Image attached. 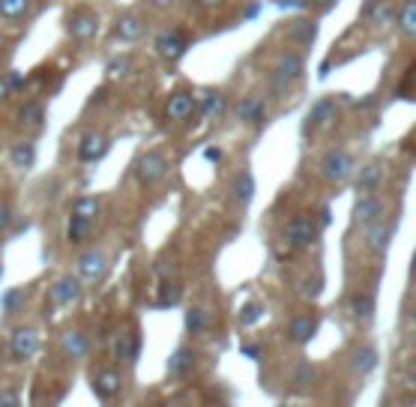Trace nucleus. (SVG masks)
<instances>
[{
	"instance_id": "nucleus-26",
	"label": "nucleus",
	"mask_w": 416,
	"mask_h": 407,
	"mask_svg": "<svg viewBox=\"0 0 416 407\" xmlns=\"http://www.w3.org/2000/svg\"><path fill=\"white\" fill-rule=\"evenodd\" d=\"M231 192H234L237 204H243V207H246V204L251 201V195H255V177H251L249 171H239V174L234 177Z\"/></svg>"
},
{
	"instance_id": "nucleus-51",
	"label": "nucleus",
	"mask_w": 416,
	"mask_h": 407,
	"mask_svg": "<svg viewBox=\"0 0 416 407\" xmlns=\"http://www.w3.org/2000/svg\"><path fill=\"white\" fill-rule=\"evenodd\" d=\"M314 4H318V6H333L335 0H314Z\"/></svg>"
},
{
	"instance_id": "nucleus-28",
	"label": "nucleus",
	"mask_w": 416,
	"mask_h": 407,
	"mask_svg": "<svg viewBox=\"0 0 416 407\" xmlns=\"http://www.w3.org/2000/svg\"><path fill=\"white\" fill-rule=\"evenodd\" d=\"M42 117H45V111H42L40 102H24V105L18 108V120L24 126H33V129H40L42 126Z\"/></svg>"
},
{
	"instance_id": "nucleus-25",
	"label": "nucleus",
	"mask_w": 416,
	"mask_h": 407,
	"mask_svg": "<svg viewBox=\"0 0 416 407\" xmlns=\"http://www.w3.org/2000/svg\"><path fill=\"white\" fill-rule=\"evenodd\" d=\"M210 329V312L201 309V305H192V309L186 312V333L189 336H201Z\"/></svg>"
},
{
	"instance_id": "nucleus-4",
	"label": "nucleus",
	"mask_w": 416,
	"mask_h": 407,
	"mask_svg": "<svg viewBox=\"0 0 416 407\" xmlns=\"http://www.w3.org/2000/svg\"><path fill=\"white\" fill-rule=\"evenodd\" d=\"M299 75H302V57L294 54V51H285V54L275 60V69H273V90L285 93L294 81H299Z\"/></svg>"
},
{
	"instance_id": "nucleus-18",
	"label": "nucleus",
	"mask_w": 416,
	"mask_h": 407,
	"mask_svg": "<svg viewBox=\"0 0 416 407\" xmlns=\"http://www.w3.org/2000/svg\"><path fill=\"white\" fill-rule=\"evenodd\" d=\"M144 21L138 18V16H120L117 24H114V36L123 42H135V40H141L144 36Z\"/></svg>"
},
{
	"instance_id": "nucleus-33",
	"label": "nucleus",
	"mask_w": 416,
	"mask_h": 407,
	"mask_svg": "<svg viewBox=\"0 0 416 407\" xmlns=\"http://www.w3.org/2000/svg\"><path fill=\"white\" fill-rule=\"evenodd\" d=\"M12 162H16L21 171L33 168V144L30 141H18L16 147H12Z\"/></svg>"
},
{
	"instance_id": "nucleus-15",
	"label": "nucleus",
	"mask_w": 416,
	"mask_h": 407,
	"mask_svg": "<svg viewBox=\"0 0 416 407\" xmlns=\"http://www.w3.org/2000/svg\"><path fill=\"white\" fill-rule=\"evenodd\" d=\"M318 333V317L314 314H297L291 324H287V338L294 345H306V341Z\"/></svg>"
},
{
	"instance_id": "nucleus-38",
	"label": "nucleus",
	"mask_w": 416,
	"mask_h": 407,
	"mask_svg": "<svg viewBox=\"0 0 416 407\" xmlns=\"http://www.w3.org/2000/svg\"><path fill=\"white\" fill-rule=\"evenodd\" d=\"M291 36H294L297 42H302V45L311 42V40H314V24H311V21H294Z\"/></svg>"
},
{
	"instance_id": "nucleus-21",
	"label": "nucleus",
	"mask_w": 416,
	"mask_h": 407,
	"mask_svg": "<svg viewBox=\"0 0 416 407\" xmlns=\"http://www.w3.org/2000/svg\"><path fill=\"white\" fill-rule=\"evenodd\" d=\"M195 350L192 348H180V350H174L171 356V362H168V372L174 377H186V374H192L195 372Z\"/></svg>"
},
{
	"instance_id": "nucleus-36",
	"label": "nucleus",
	"mask_w": 416,
	"mask_h": 407,
	"mask_svg": "<svg viewBox=\"0 0 416 407\" xmlns=\"http://www.w3.org/2000/svg\"><path fill=\"white\" fill-rule=\"evenodd\" d=\"M87 234H90V222H84V219H75V216H69V240H72V243H75V246H81Z\"/></svg>"
},
{
	"instance_id": "nucleus-20",
	"label": "nucleus",
	"mask_w": 416,
	"mask_h": 407,
	"mask_svg": "<svg viewBox=\"0 0 416 407\" xmlns=\"http://www.w3.org/2000/svg\"><path fill=\"white\" fill-rule=\"evenodd\" d=\"M350 368H354V374H372L377 368V350L372 345H362L350 353Z\"/></svg>"
},
{
	"instance_id": "nucleus-13",
	"label": "nucleus",
	"mask_w": 416,
	"mask_h": 407,
	"mask_svg": "<svg viewBox=\"0 0 416 407\" xmlns=\"http://www.w3.org/2000/svg\"><path fill=\"white\" fill-rule=\"evenodd\" d=\"M108 153V138L99 132H84L78 138V159L81 162H99Z\"/></svg>"
},
{
	"instance_id": "nucleus-16",
	"label": "nucleus",
	"mask_w": 416,
	"mask_h": 407,
	"mask_svg": "<svg viewBox=\"0 0 416 407\" xmlns=\"http://www.w3.org/2000/svg\"><path fill=\"white\" fill-rule=\"evenodd\" d=\"M365 228H369V234H365V240H369V249H384L389 243V237H393V222L384 219V213L374 216V219L365 225Z\"/></svg>"
},
{
	"instance_id": "nucleus-1",
	"label": "nucleus",
	"mask_w": 416,
	"mask_h": 407,
	"mask_svg": "<svg viewBox=\"0 0 416 407\" xmlns=\"http://www.w3.org/2000/svg\"><path fill=\"white\" fill-rule=\"evenodd\" d=\"M132 174H135V180L141 186H156L162 177L168 174V156L162 150H147V153H141V156L135 159Z\"/></svg>"
},
{
	"instance_id": "nucleus-40",
	"label": "nucleus",
	"mask_w": 416,
	"mask_h": 407,
	"mask_svg": "<svg viewBox=\"0 0 416 407\" xmlns=\"http://www.w3.org/2000/svg\"><path fill=\"white\" fill-rule=\"evenodd\" d=\"M129 69H132V60L129 57H117V60H111L108 66H105V72L111 75V78H123Z\"/></svg>"
},
{
	"instance_id": "nucleus-30",
	"label": "nucleus",
	"mask_w": 416,
	"mask_h": 407,
	"mask_svg": "<svg viewBox=\"0 0 416 407\" xmlns=\"http://www.w3.org/2000/svg\"><path fill=\"white\" fill-rule=\"evenodd\" d=\"M372 312H374V300L369 294H354V297H350V314H354V317L369 321Z\"/></svg>"
},
{
	"instance_id": "nucleus-24",
	"label": "nucleus",
	"mask_w": 416,
	"mask_h": 407,
	"mask_svg": "<svg viewBox=\"0 0 416 407\" xmlns=\"http://www.w3.org/2000/svg\"><path fill=\"white\" fill-rule=\"evenodd\" d=\"M180 297H183V288H180V282H177V278H162L159 300H156V305H159V309H174V305L180 302Z\"/></svg>"
},
{
	"instance_id": "nucleus-50",
	"label": "nucleus",
	"mask_w": 416,
	"mask_h": 407,
	"mask_svg": "<svg viewBox=\"0 0 416 407\" xmlns=\"http://www.w3.org/2000/svg\"><path fill=\"white\" fill-rule=\"evenodd\" d=\"M150 4H153V6H171L174 0H150Z\"/></svg>"
},
{
	"instance_id": "nucleus-27",
	"label": "nucleus",
	"mask_w": 416,
	"mask_h": 407,
	"mask_svg": "<svg viewBox=\"0 0 416 407\" xmlns=\"http://www.w3.org/2000/svg\"><path fill=\"white\" fill-rule=\"evenodd\" d=\"M96 213H99V198H90V195H84L72 204V216L75 219H84V222H93L96 219Z\"/></svg>"
},
{
	"instance_id": "nucleus-10",
	"label": "nucleus",
	"mask_w": 416,
	"mask_h": 407,
	"mask_svg": "<svg viewBox=\"0 0 416 407\" xmlns=\"http://www.w3.org/2000/svg\"><path fill=\"white\" fill-rule=\"evenodd\" d=\"M195 111H198V99H195V93L180 90V93H171L168 105H165V117H168L171 123H183V120L192 117Z\"/></svg>"
},
{
	"instance_id": "nucleus-48",
	"label": "nucleus",
	"mask_w": 416,
	"mask_h": 407,
	"mask_svg": "<svg viewBox=\"0 0 416 407\" xmlns=\"http://www.w3.org/2000/svg\"><path fill=\"white\" fill-rule=\"evenodd\" d=\"M9 96V87H6V78H4V75H0V102H4Z\"/></svg>"
},
{
	"instance_id": "nucleus-47",
	"label": "nucleus",
	"mask_w": 416,
	"mask_h": 407,
	"mask_svg": "<svg viewBox=\"0 0 416 407\" xmlns=\"http://www.w3.org/2000/svg\"><path fill=\"white\" fill-rule=\"evenodd\" d=\"M318 216H321V225H330V222H333V213H330V207H321V213H318Z\"/></svg>"
},
{
	"instance_id": "nucleus-19",
	"label": "nucleus",
	"mask_w": 416,
	"mask_h": 407,
	"mask_svg": "<svg viewBox=\"0 0 416 407\" xmlns=\"http://www.w3.org/2000/svg\"><path fill=\"white\" fill-rule=\"evenodd\" d=\"M381 180H384V165H381V162H369L365 168H359V174H357V189H359V195L374 192Z\"/></svg>"
},
{
	"instance_id": "nucleus-49",
	"label": "nucleus",
	"mask_w": 416,
	"mask_h": 407,
	"mask_svg": "<svg viewBox=\"0 0 416 407\" xmlns=\"http://www.w3.org/2000/svg\"><path fill=\"white\" fill-rule=\"evenodd\" d=\"M0 401H4V404H12V401H18V396H12V392H4V396H0Z\"/></svg>"
},
{
	"instance_id": "nucleus-14",
	"label": "nucleus",
	"mask_w": 416,
	"mask_h": 407,
	"mask_svg": "<svg viewBox=\"0 0 416 407\" xmlns=\"http://www.w3.org/2000/svg\"><path fill=\"white\" fill-rule=\"evenodd\" d=\"M138 353H141V336H138V333H129V329H123V333L114 336V360H120V362H135Z\"/></svg>"
},
{
	"instance_id": "nucleus-23",
	"label": "nucleus",
	"mask_w": 416,
	"mask_h": 407,
	"mask_svg": "<svg viewBox=\"0 0 416 407\" xmlns=\"http://www.w3.org/2000/svg\"><path fill=\"white\" fill-rule=\"evenodd\" d=\"M195 99H198V102H204V108H201V114H204L207 120L222 117L225 105H228V99H225V93H219V90H213V93H198Z\"/></svg>"
},
{
	"instance_id": "nucleus-41",
	"label": "nucleus",
	"mask_w": 416,
	"mask_h": 407,
	"mask_svg": "<svg viewBox=\"0 0 416 407\" xmlns=\"http://www.w3.org/2000/svg\"><path fill=\"white\" fill-rule=\"evenodd\" d=\"M321 288H323V278H321V273H314L311 278L302 282V294H306L309 300H314V297H321Z\"/></svg>"
},
{
	"instance_id": "nucleus-34",
	"label": "nucleus",
	"mask_w": 416,
	"mask_h": 407,
	"mask_svg": "<svg viewBox=\"0 0 416 407\" xmlns=\"http://www.w3.org/2000/svg\"><path fill=\"white\" fill-rule=\"evenodd\" d=\"M365 18H372L374 24H384L389 18V4L386 0H369V6H365Z\"/></svg>"
},
{
	"instance_id": "nucleus-52",
	"label": "nucleus",
	"mask_w": 416,
	"mask_h": 407,
	"mask_svg": "<svg viewBox=\"0 0 416 407\" xmlns=\"http://www.w3.org/2000/svg\"><path fill=\"white\" fill-rule=\"evenodd\" d=\"M201 4H207V6L213 4V6H216V4H222V0H201Z\"/></svg>"
},
{
	"instance_id": "nucleus-8",
	"label": "nucleus",
	"mask_w": 416,
	"mask_h": 407,
	"mask_svg": "<svg viewBox=\"0 0 416 407\" xmlns=\"http://www.w3.org/2000/svg\"><path fill=\"white\" fill-rule=\"evenodd\" d=\"M123 389V374L117 372V368H102L96 377H93V392L99 401H111L117 399Z\"/></svg>"
},
{
	"instance_id": "nucleus-39",
	"label": "nucleus",
	"mask_w": 416,
	"mask_h": 407,
	"mask_svg": "<svg viewBox=\"0 0 416 407\" xmlns=\"http://www.w3.org/2000/svg\"><path fill=\"white\" fill-rule=\"evenodd\" d=\"M24 300H28V294H24L21 288H12V290H6V297H4V312H18L21 305H24Z\"/></svg>"
},
{
	"instance_id": "nucleus-9",
	"label": "nucleus",
	"mask_w": 416,
	"mask_h": 407,
	"mask_svg": "<svg viewBox=\"0 0 416 407\" xmlns=\"http://www.w3.org/2000/svg\"><path fill=\"white\" fill-rule=\"evenodd\" d=\"M48 297H52L54 305L66 309V305H72L75 300L81 297V278H75V276H60L57 282L52 285V290H48Z\"/></svg>"
},
{
	"instance_id": "nucleus-35",
	"label": "nucleus",
	"mask_w": 416,
	"mask_h": 407,
	"mask_svg": "<svg viewBox=\"0 0 416 407\" xmlns=\"http://www.w3.org/2000/svg\"><path fill=\"white\" fill-rule=\"evenodd\" d=\"M263 317V302H246L243 312H239V324L243 326H255Z\"/></svg>"
},
{
	"instance_id": "nucleus-12",
	"label": "nucleus",
	"mask_w": 416,
	"mask_h": 407,
	"mask_svg": "<svg viewBox=\"0 0 416 407\" xmlns=\"http://www.w3.org/2000/svg\"><path fill=\"white\" fill-rule=\"evenodd\" d=\"M66 33L75 42L93 40L96 36V16H90V12H72V16L66 18Z\"/></svg>"
},
{
	"instance_id": "nucleus-3",
	"label": "nucleus",
	"mask_w": 416,
	"mask_h": 407,
	"mask_svg": "<svg viewBox=\"0 0 416 407\" xmlns=\"http://www.w3.org/2000/svg\"><path fill=\"white\" fill-rule=\"evenodd\" d=\"M354 174V156L342 147H333L321 156V177L330 183H345Z\"/></svg>"
},
{
	"instance_id": "nucleus-46",
	"label": "nucleus",
	"mask_w": 416,
	"mask_h": 407,
	"mask_svg": "<svg viewBox=\"0 0 416 407\" xmlns=\"http://www.w3.org/2000/svg\"><path fill=\"white\" fill-rule=\"evenodd\" d=\"M243 353H246V356H251V360H261V348H255V345H246V348H243Z\"/></svg>"
},
{
	"instance_id": "nucleus-29",
	"label": "nucleus",
	"mask_w": 416,
	"mask_h": 407,
	"mask_svg": "<svg viewBox=\"0 0 416 407\" xmlns=\"http://www.w3.org/2000/svg\"><path fill=\"white\" fill-rule=\"evenodd\" d=\"M335 114V102L333 99H321L318 105L311 108V114H309V129H314V126H323L326 120H330Z\"/></svg>"
},
{
	"instance_id": "nucleus-11",
	"label": "nucleus",
	"mask_w": 416,
	"mask_h": 407,
	"mask_svg": "<svg viewBox=\"0 0 416 407\" xmlns=\"http://www.w3.org/2000/svg\"><path fill=\"white\" fill-rule=\"evenodd\" d=\"M60 350L66 353V360L78 362L90 353V336H87L84 329H66V333L60 336Z\"/></svg>"
},
{
	"instance_id": "nucleus-42",
	"label": "nucleus",
	"mask_w": 416,
	"mask_h": 407,
	"mask_svg": "<svg viewBox=\"0 0 416 407\" xmlns=\"http://www.w3.org/2000/svg\"><path fill=\"white\" fill-rule=\"evenodd\" d=\"M156 273H159L162 278H174V273H177V266H174L171 261H159V264H156Z\"/></svg>"
},
{
	"instance_id": "nucleus-17",
	"label": "nucleus",
	"mask_w": 416,
	"mask_h": 407,
	"mask_svg": "<svg viewBox=\"0 0 416 407\" xmlns=\"http://www.w3.org/2000/svg\"><path fill=\"white\" fill-rule=\"evenodd\" d=\"M384 213V201L377 198V195H362L357 201V207H354V225H369L374 216H381Z\"/></svg>"
},
{
	"instance_id": "nucleus-44",
	"label": "nucleus",
	"mask_w": 416,
	"mask_h": 407,
	"mask_svg": "<svg viewBox=\"0 0 416 407\" xmlns=\"http://www.w3.org/2000/svg\"><path fill=\"white\" fill-rule=\"evenodd\" d=\"M9 225H12V210L6 207L4 201H0V231H6Z\"/></svg>"
},
{
	"instance_id": "nucleus-2",
	"label": "nucleus",
	"mask_w": 416,
	"mask_h": 407,
	"mask_svg": "<svg viewBox=\"0 0 416 407\" xmlns=\"http://www.w3.org/2000/svg\"><path fill=\"white\" fill-rule=\"evenodd\" d=\"M318 231H321V225L314 222L311 216L302 213V216H294V219L285 222L282 237L291 249H309V246H314V240H318Z\"/></svg>"
},
{
	"instance_id": "nucleus-32",
	"label": "nucleus",
	"mask_w": 416,
	"mask_h": 407,
	"mask_svg": "<svg viewBox=\"0 0 416 407\" xmlns=\"http://www.w3.org/2000/svg\"><path fill=\"white\" fill-rule=\"evenodd\" d=\"M398 28L408 36L416 33V0H405V6H401V12H398Z\"/></svg>"
},
{
	"instance_id": "nucleus-31",
	"label": "nucleus",
	"mask_w": 416,
	"mask_h": 407,
	"mask_svg": "<svg viewBox=\"0 0 416 407\" xmlns=\"http://www.w3.org/2000/svg\"><path fill=\"white\" fill-rule=\"evenodd\" d=\"M33 0H0V18H21L28 16Z\"/></svg>"
},
{
	"instance_id": "nucleus-22",
	"label": "nucleus",
	"mask_w": 416,
	"mask_h": 407,
	"mask_svg": "<svg viewBox=\"0 0 416 407\" xmlns=\"http://www.w3.org/2000/svg\"><path fill=\"white\" fill-rule=\"evenodd\" d=\"M263 99H258V96H246V99H239L237 102V117L243 120V123H258L261 117H263Z\"/></svg>"
},
{
	"instance_id": "nucleus-6",
	"label": "nucleus",
	"mask_w": 416,
	"mask_h": 407,
	"mask_svg": "<svg viewBox=\"0 0 416 407\" xmlns=\"http://www.w3.org/2000/svg\"><path fill=\"white\" fill-rule=\"evenodd\" d=\"M105 273H108V254L102 249H87V252L78 254V276H81V282L96 285Z\"/></svg>"
},
{
	"instance_id": "nucleus-43",
	"label": "nucleus",
	"mask_w": 416,
	"mask_h": 407,
	"mask_svg": "<svg viewBox=\"0 0 416 407\" xmlns=\"http://www.w3.org/2000/svg\"><path fill=\"white\" fill-rule=\"evenodd\" d=\"M24 84H28V78H24V75L21 72H12L9 75V78H6V87H9V90H21V87Z\"/></svg>"
},
{
	"instance_id": "nucleus-5",
	"label": "nucleus",
	"mask_w": 416,
	"mask_h": 407,
	"mask_svg": "<svg viewBox=\"0 0 416 407\" xmlns=\"http://www.w3.org/2000/svg\"><path fill=\"white\" fill-rule=\"evenodd\" d=\"M40 350V333L33 326H16L9 336V356L16 362H24Z\"/></svg>"
},
{
	"instance_id": "nucleus-37",
	"label": "nucleus",
	"mask_w": 416,
	"mask_h": 407,
	"mask_svg": "<svg viewBox=\"0 0 416 407\" xmlns=\"http://www.w3.org/2000/svg\"><path fill=\"white\" fill-rule=\"evenodd\" d=\"M314 380V365L311 362H297V368H294V377H291V384H297V387H309Z\"/></svg>"
},
{
	"instance_id": "nucleus-45",
	"label": "nucleus",
	"mask_w": 416,
	"mask_h": 407,
	"mask_svg": "<svg viewBox=\"0 0 416 407\" xmlns=\"http://www.w3.org/2000/svg\"><path fill=\"white\" fill-rule=\"evenodd\" d=\"M204 159H207V162H219V159H222V150H219V147H207V150H204Z\"/></svg>"
},
{
	"instance_id": "nucleus-7",
	"label": "nucleus",
	"mask_w": 416,
	"mask_h": 407,
	"mask_svg": "<svg viewBox=\"0 0 416 407\" xmlns=\"http://www.w3.org/2000/svg\"><path fill=\"white\" fill-rule=\"evenodd\" d=\"M186 45H189V40L180 33V30H165V33H159L156 40H153V48H156V54L162 57V60H180L183 54H186Z\"/></svg>"
}]
</instances>
